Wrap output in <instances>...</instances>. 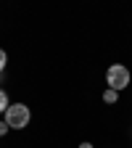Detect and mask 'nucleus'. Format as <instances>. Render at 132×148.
Returning <instances> with one entry per match:
<instances>
[{
    "label": "nucleus",
    "instance_id": "2",
    "mask_svg": "<svg viewBox=\"0 0 132 148\" xmlns=\"http://www.w3.org/2000/svg\"><path fill=\"white\" fill-rule=\"evenodd\" d=\"M106 85H108V90H116V92L124 90L129 85V69L124 64H114L106 71Z\"/></svg>",
    "mask_w": 132,
    "mask_h": 148
},
{
    "label": "nucleus",
    "instance_id": "7",
    "mask_svg": "<svg viewBox=\"0 0 132 148\" xmlns=\"http://www.w3.org/2000/svg\"><path fill=\"white\" fill-rule=\"evenodd\" d=\"M79 148H95V145H92V143H82Z\"/></svg>",
    "mask_w": 132,
    "mask_h": 148
},
{
    "label": "nucleus",
    "instance_id": "6",
    "mask_svg": "<svg viewBox=\"0 0 132 148\" xmlns=\"http://www.w3.org/2000/svg\"><path fill=\"white\" fill-rule=\"evenodd\" d=\"M8 130H11V127H8V124H5V122H0V138H3V135H5V132H8Z\"/></svg>",
    "mask_w": 132,
    "mask_h": 148
},
{
    "label": "nucleus",
    "instance_id": "5",
    "mask_svg": "<svg viewBox=\"0 0 132 148\" xmlns=\"http://www.w3.org/2000/svg\"><path fill=\"white\" fill-rule=\"evenodd\" d=\"M5 64H8V53H5L3 48H0V74L5 71Z\"/></svg>",
    "mask_w": 132,
    "mask_h": 148
},
{
    "label": "nucleus",
    "instance_id": "3",
    "mask_svg": "<svg viewBox=\"0 0 132 148\" xmlns=\"http://www.w3.org/2000/svg\"><path fill=\"white\" fill-rule=\"evenodd\" d=\"M8 106H11V101H8V92L0 87V114H5L8 111Z\"/></svg>",
    "mask_w": 132,
    "mask_h": 148
},
{
    "label": "nucleus",
    "instance_id": "4",
    "mask_svg": "<svg viewBox=\"0 0 132 148\" xmlns=\"http://www.w3.org/2000/svg\"><path fill=\"white\" fill-rule=\"evenodd\" d=\"M103 101H106V103H116V101H119V92H116V90H106V92H103Z\"/></svg>",
    "mask_w": 132,
    "mask_h": 148
},
{
    "label": "nucleus",
    "instance_id": "1",
    "mask_svg": "<svg viewBox=\"0 0 132 148\" xmlns=\"http://www.w3.org/2000/svg\"><path fill=\"white\" fill-rule=\"evenodd\" d=\"M29 122H32V111H29L27 103H11L8 106V111H5V124L11 130H24V127H29Z\"/></svg>",
    "mask_w": 132,
    "mask_h": 148
}]
</instances>
